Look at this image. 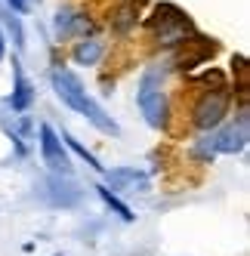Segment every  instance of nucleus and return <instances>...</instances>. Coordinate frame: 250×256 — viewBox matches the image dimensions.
<instances>
[{
    "mask_svg": "<svg viewBox=\"0 0 250 256\" xmlns=\"http://www.w3.org/2000/svg\"><path fill=\"white\" fill-rule=\"evenodd\" d=\"M50 84H52V93L59 96V102L62 105H68L71 112H78L84 120H90L99 133H105V136H120V126H118V120L105 112V108L86 93L84 90V80L74 74L71 68H62V65H52L50 68Z\"/></svg>",
    "mask_w": 250,
    "mask_h": 256,
    "instance_id": "1",
    "label": "nucleus"
},
{
    "mask_svg": "<svg viewBox=\"0 0 250 256\" xmlns=\"http://www.w3.org/2000/svg\"><path fill=\"white\" fill-rule=\"evenodd\" d=\"M139 28L148 34V40L158 46V50H180L186 40H192L194 34H198V28H194L192 16L180 6L173 4V0H154L152 4V12L146 16V19L139 22Z\"/></svg>",
    "mask_w": 250,
    "mask_h": 256,
    "instance_id": "2",
    "label": "nucleus"
},
{
    "mask_svg": "<svg viewBox=\"0 0 250 256\" xmlns=\"http://www.w3.org/2000/svg\"><path fill=\"white\" fill-rule=\"evenodd\" d=\"M170 74V68L164 65H152L142 71V80H139V90H136V105L146 124L158 133H167L170 124H173V105H170V96L164 90V80Z\"/></svg>",
    "mask_w": 250,
    "mask_h": 256,
    "instance_id": "3",
    "label": "nucleus"
},
{
    "mask_svg": "<svg viewBox=\"0 0 250 256\" xmlns=\"http://www.w3.org/2000/svg\"><path fill=\"white\" fill-rule=\"evenodd\" d=\"M232 90H204V93L192 102L188 120L198 133H213L226 124L228 112H232Z\"/></svg>",
    "mask_w": 250,
    "mask_h": 256,
    "instance_id": "4",
    "label": "nucleus"
},
{
    "mask_svg": "<svg viewBox=\"0 0 250 256\" xmlns=\"http://www.w3.org/2000/svg\"><path fill=\"white\" fill-rule=\"evenodd\" d=\"M216 52H220V40H213V38H207V34L198 31L180 50H173L170 71H192V68H198V65H207Z\"/></svg>",
    "mask_w": 250,
    "mask_h": 256,
    "instance_id": "5",
    "label": "nucleus"
},
{
    "mask_svg": "<svg viewBox=\"0 0 250 256\" xmlns=\"http://www.w3.org/2000/svg\"><path fill=\"white\" fill-rule=\"evenodd\" d=\"M247 124H250V118H247V99H244V102L238 105V118H235V120H228V124H222L220 130H213L216 154L235 158V154H241V152L247 148V139H250Z\"/></svg>",
    "mask_w": 250,
    "mask_h": 256,
    "instance_id": "6",
    "label": "nucleus"
},
{
    "mask_svg": "<svg viewBox=\"0 0 250 256\" xmlns=\"http://www.w3.org/2000/svg\"><path fill=\"white\" fill-rule=\"evenodd\" d=\"M38 136H40L38 139L40 142V158H44L46 167L52 170V176H71V158H68V148L62 145L59 133L52 130L46 120H40Z\"/></svg>",
    "mask_w": 250,
    "mask_h": 256,
    "instance_id": "7",
    "label": "nucleus"
},
{
    "mask_svg": "<svg viewBox=\"0 0 250 256\" xmlns=\"http://www.w3.org/2000/svg\"><path fill=\"white\" fill-rule=\"evenodd\" d=\"M93 19L86 12L74 10V6H59V12L52 16V31L56 40H80V38H93Z\"/></svg>",
    "mask_w": 250,
    "mask_h": 256,
    "instance_id": "8",
    "label": "nucleus"
},
{
    "mask_svg": "<svg viewBox=\"0 0 250 256\" xmlns=\"http://www.w3.org/2000/svg\"><path fill=\"white\" fill-rule=\"evenodd\" d=\"M102 176H105L102 186L112 188L114 194H118L120 188H133V192H148V188H152V186H148V173L139 170V167H114V170H105Z\"/></svg>",
    "mask_w": 250,
    "mask_h": 256,
    "instance_id": "9",
    "label": "nucleus"
},
{
    "mask_svg": "<svg viewBox=\"0 0 250 256\" xmlns=\"http://www.w3.org/2000/svg\"><path fill=\"white\" fill-rule=\"evenodd\" d=\"M6 102H10V108H12L16 114H25L28 108L34 105V84L25 78L19 59H12V93H10Z\"/></svg>",
    "mask_w": 250,
    "mask_h": 256,
    "instance_id": "10",
    "label": "nucleus"
},
{
    "mask_svg": "<svg viewBox=\"0 0 250 256\" xmlns=\"http://www.w3.org/2000/svg\"><path fill=\"white\" fill-rule=\"evenodd\" d=\"M105 52H108L105 40H99V38H80V40H74V46H71V62L80 65V68H96Z\"/></svg>",
    "mask_w": 250,
    "mask_h": 256,
    "instance_id": "11",
    "label": "nucleus"
},
{
    "mask_svg": "<svg viewBox=\"0 0 250 256\" xmlns=\"http://www.w3.org/2000/svg\"><path fill=\"white\" fill-rule=\"evenodd\" d=\"M139 22H142V10H136L133 4H127V0H120L114 6V12H112V19H108V25H112V31L118 38H130V34L139 28Z\"/></svg>",
    "mask_w": 250,
    "mask_h": 256,
    "instance_id": "12",
    "label": "nucleus"
},
{
    "mask_svg": "<svg viewBox=\"0 0 250 256\" xmlns=\"http://www.w3.org/2000/svg\"><path fill=\"white\" fill-rule=\"evenodd\" d=\"M50 204L52 207H78L80 204V188L62 182V176H50Z\"/></svg>",
    "mask_w": 250,
    "mask_h": 256,
    "instance_id": "13",
    "label": "nucleus"
},
{
    "mask_svg": "<svg viewBox=\"0 0 250 256\" xmlns=\"http://www.w3.org/2000/svg\"><path fill=\"white\" fill-rule=\"evenodd\" d=\"M59 139H62V145H65V148H71V152H74L84 164H86V167H90V170H96V173H105V164H99V158L90 152V148H86V145H80L74 136H71L68 130H62L59 133Z\"/></svg>",
    "mask_w": 250,
    "mask_h": 256,
    "instance_id": "14",
    "label": "nucleus"
},
{
    "mask_svg": "<svg viewBox=\"0 0 250 256\" xmlns=\"http://www.w3.org/2000/svg\"><path fill=\"white\" fill-rule=\"evenodd\" d=\"M0 22H4L6 40H12L16 50H25V28H22V22H19V16L10 12L6 6H0Z\"/></svg>",
    "mask_w": 250,
    "mask_h": 256,
    "instance_id": "15",
    "label": "nucleus"
},
{
    "mask_svg": "<svg viewBox=\"0 0 250 256\" xmlns=\"http://www.w3.org/2000/svg\"><path fill=\"white\" fill-rule=\"evenodd\" d=\"M96 194L102 198V204L105 207H108L112 213H118L120 219H124V222H136V213L130 210V204H127V200H120L112 188H105V186H96Z\"/></svg>",
    "mask_w": 250,
    "mask_h": 256,
    "instance_id": "16",
    "label": "nucleus"
},
{
    "mask_svg": "<svg viewBox=\"0 0 250 256\" xmlns=\"http://www.w3.org/2000/svg\"><path fill=\"white\" fill-rule=\"evenodd\" d=\"M232 74H235L238 80H235V90H232V96H241V99H247V86H250V68H247V56H241V52H235L232 56Z\"/></svg>",
    "mask_w": 250,
    "mask_h": 256,
    "instance_id": "17",
    "label": "nucleus"
},
{
    "mask_svg": "<svg viewBox=\"0 0 250 256\" xmlns=\"http://www.w3.org/2000/svg\"><path fill=\"white\" fill-rule=\"evenodd\" d=\"M192 158L198 160V164H213V158H216V142H213V133H201L198 139H194Z\"/></svg>",
    "mask_w": 250,
    "mask_h": 256,
    "instance_id": "18",
    "label": "nucleus"
},
{
    "mask_svg": "<svg viewBox=\"0 0 250 256\" xmlns=\"http://www.w3.org/2000/svg\"><path fill=\"white\" fill-rule=\"evenodd\" d=\"M192 84H207L210 90H228V86H226V71L213 68V65H210V68H204L201 74H194V78H192Z\"/></svg>",
    "mask_w": 250,
    "mask_h": 256,
    "instance_id": "19",
    "label": "nucleus"
},
{
    "mask_svg": "<svg viewBox=\"0 0 250 256\" xmlns=\"http://www.w3.org/2000/svg\"><path fill=\"white\" fill-rule=\"evenodd\" d=\"M6 10L16 16H25L28 12V0H6Z\"/></svg>",
    "mask_w": 250,
    "mask_h": 256,
    "instance_id": "20",
    "label": "nucleus"
},
{
    "mask_svg": "<svg viewBox=\"0 0 250 256\" xmlns=\"http://www.w3.org/2000/svg\"><path fill=\"white\" fill-rule=\"evenodd\" d=\"M6 50H10V40H6V34H4V28H0V62L6 59Z\"/></svg>",
    "mask_w": 250,
    "mask_h": 256,
    "instance_id": "21",
    "label": "nucleus"
},
{
    "mask_svg": "<svg viewBox=\"0 0 250 256\" xmlns=\"http://www.w3.org/2000/svg\"><path fill=\"white\" fill-rule=\"evenodd\" d=\"M127 4H133L136 10H142V6H148V4H154V0H127Z\"/></svg>",
    "mask_w": 250,
    "mask_h": 256,
    "instance_id": "22",
    "label": "nucleus"
},
{
    "mask_svg": "<svg viewBox=\"0 0 250 256\" xmlns=\"http://www.w3.org/2000/svg\"><path fill=\"white\" fill-rule=\"evenodd\" d=\"M56 256H62V253H56Z\"/></svg>",
    "mask_w": 250,
    "mask_h": 256,
    "instance_id": "23",
    "label": "nucleus"
}]
</instances>
